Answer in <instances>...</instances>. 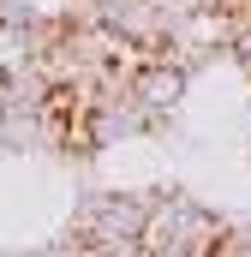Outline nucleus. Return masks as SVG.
<instances>
[{
	"label": "nucleus",
	"mask_w": 251,
	"mask_h": 257,
	"mask_svg": "<svg viewBox=\"0 0 251 257\" xmlns=\"http://www.w3.org/2000/svg\"><path fill=\"white\" fill-rule=\"evenodd\" d=\"M186 84H191V72L174 60L168 48L132 66V96H138V102H144V108H150L156 120H168V114H174V108L186 102Z\"/></svg>",
	"instance_id": "3"
},
{
	"label": "nucleus",
	"mask_w": 251,
	"mask_h": 257,
	"mask_svg": "<svg viewBox=\"0 0 251 257\" xmlns=\"http://www.w3.org/2000/svg\"><path fill=\"white\" fill-rule=\"evenodd\" d=\"M0 150H12V156L42 150V108H30L18 96H0Z\"/></svg>",
	"instance_id": "4"
},
{
	"label": "nucleus",
	"mask_w": 251,
	"mask_h": 257,
	"mask_svg": "<svg viewBox=\"0 0 251 257\" xmlns=\"http://www.w3.org/2000/svg\"><path fill=\"white\" fill-rule=\"evenodd\" d=\"M114 257H144V245H132V251H114Z\"/></svg>",
	"instance_id": "6"
},
{
	"label": "nucleus",
	"mask_w": 251,
	"mask_h": 257,
	"mask_svg": "<svg viewBox=\"0 0 251 257\" xmlns=\"http://www.w3.org/2000/svg\"><path fill=\"white\" fill-rule=\"evenodd\" d=\"M227 54H233V60L245 66V78H251V12L239 18V36H233V48H227Z\"/></svg>",
	"instance_id": "5"
},
{
	"label": "nucleus",
	"mask_w": 251,
	"mask_h": 257,
	"mask_svg": "<svg viewBox=\"0 0 251 257\" xmlns=\"http://www.w3.org/2000/svg\"><path fill=\"white\" fill-rule=\"evenodd\" d=\"M221 215L203 209L197 197H162L156 192V209H150V227H144V251H186V257H209L215 239H221Z\"/></svg>",
	"instance_id": "2"
},
{
	"label": "nucleus",
	"mask_w": 251,
	"mask_h": 257,
	"mask_svg": "<svg viewBox=\"0 0 251 257\" xmlns=\"http://www.w3.org/2000/svg\"><path fill=\"white\" fill-rule=\"evenodd\" d=\"M144 257H186V251H144Z\"/></svg>",
	"instance_id": "7"
},
{
	"label": "nucleus",
	"mask_w": 251,
	"mask_h": 257,
	"mask_svg": "<svg viewBox=\"0 0 251 257\" xmlns=\"http://www.w3.org/2000/svg\"><path fill=\"white\" fill-rule=\"evenodd\" d=\"M150 209H156V192H90L72 215V233H84L102 257H114V251L144 245Z\"/></svg>",
	"instance_id": "1"
}]
</instances>
